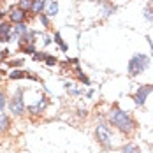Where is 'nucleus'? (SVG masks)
<instances>
[{
  "instance_id": "obj_3",
  "label": "nucleus",
  "mask_w": 153,
  "mask_h": 153,
  "mask_svg": "<svg viewBox=\"0 0 153 153\" xmlns=\"http://www.w3.org/2000/svg\"><path fill=\"white\" fill-rule=\"evenodd\" d=\"M150 65V56L143 55V53H137L134 55L130 60H128V65H127V74L130 77H136L139 76L143 71H146Z\"/></svg>"
},
{
  "instance_id": "obj_6",
  "label": "nucleus",
  "mask_w": 153,
  "mask_h": 153,
  "mask_svg": "<svg viewBox=\"0 0 153 153\" xmlns=\"http://www.w3.org/2000/svg\"><path fill=\"white\" fill-rule=\"evenodd\" d=\"M7 18H9V23H27V18H28V13L21 11L18 5L9 9L7 13Z\"/></svg>"
},
{
  "instance_id": "obj_12",
  "label": "nucleus",
  "mask_w": 153,
  "mask_h": 153,
  "mask_svg": "<svg viewBox=\"0 0 153 153\" xmlns=\"http://www.w3.org/2000/svg\"><path fill=\"white\" fill-rule=\"evenodd\" d=\"M122 153H141L137 144H134V143H127L125 146L122 148Z\"/></svg>"
},
{
  "instance_id": "obj_1",
  "label": "nucleus",
  "mask_w": 153,
  "mask_h": 153,
  "mask_svg": "<svg viewBox=\"0 0 153 153\" xmlns=\"http://www.w3.org/2000/svg\"><path fill=\"white\" fill-rule=\"evenodd\" d=\"M109 123H111L114 128H118L122 134H127V136L136 130V122H134V118H132L127 111L120 109L118 106H113V109H111V113H109Z\"/></svg>"
},
{
  "instance_id": "obj_2",
  "label": "nucleus",
  "mask_w": 153,
  "mask_h": 153,
  "mask_svg": "<svg viewBox=\"0 0 153 153\" xmlns=\"http://www.w3.org/2000/svg\"><path fill=\"white\" fill-rule=\"evenodd\" d=\"M95 139L104 148H113L114 146V136H113V128L109 127V123L99 122L95 125Z\"/></svg>"
},
{
  "instance_id": "obj_18",
  "label": "nucleus",
  "mask_w": 153,
  "mask_h": 153,
  "mask_svg": "<svg viewBox=\"0 0 153 153\" xmlns=\"http://www.w3.org/2000/svg\"><path fill=\"white\" fill-rule=\"evenodd\" d=\"M74 74L79 77V81H81V83H85V85H90V79L85 76L83 72H81V69H79V67H76V69H74Z\"/></svg>"
},
{
  "instance_id": "obj_22",
  "label": "nucleus",
  "mask_w": 153,
  "mask_h": 153,
  "mask_svg": "<svg viewBox=\"0 0 153 153\" xmlns=\"http://www.w3.org/2000/svg\"><path fill=\"white\" fill-rule=\"evenodd\" d=\"M144 19H148L150 23H153V7H150V5L144 9Z\"/></svg>"
},
{
  "instance_id": "obj_21",
  "label": "nucleus",
  "mask_w": 153,
  "mask_h": 153,
  "mask_svg": "<svg viewBox=\"0 0 153 153\" xmlns=\"http://www.w3.org/2000/svg\"><path fill=\"white\" fill-rule=\"evenodd\" d=\"M21 51L27 53V55H28V53L33 55V53H35V44H25V46H21Z\"/></svg>"
},
{
  "instance_id": "obj_9",
  "label": "nucleus",
  "mask_w": 153,
  "mask_h": 153,
  "mask_svg": "<svg viewBox=\"0 0 153 153\" xmlns=\"http://www.w3.org/2000/svg\"><path fill=\"white\" fill-rule=\"evenodd\" d=\"M11 23L0 21V42H9L11 41Z\"/></svg>"
},
{
  "instance_id": "obj_10",
  "label": "nucleus",
  "mask_w": 153,
  "mask_h": 153,
  "mask_svg": "<svg viewBox=\"0 0 153 153\" xmlns=\"http://www.w3.org/2000/svg\"><path fill=\"white\" fill-rule=\"evenodd\" d=\"M44 7H46V0H33V5H32L30 13L39 16L42 11H44Z\"/></svg>"
},
{
  "instance_id": "obj_24",
  "label": "nucleus",
  "mask_w": 153,
  "mask_h": 153,
  "mask_svg": "<svg viewBox=\"0 0 153 153\" xmlns=\"http://www.w3.org/2000/svg\"><path fill=\"white\" fill-rule=\"evenodd\" d=\"M5 93L4 92H0V111H4V107H5Z\"/></svg>"
},
{
  "instance_id": "obj_23",
  "label": "nucleus",
  "mask_w": 153,
  "mask_h": 153,
  "mask_svg": "<svg viewBox=\"0 0 153 153\" xmlns=\"http://www.w3.org/2000/svg\"><path fill=\"white\" fill-rule=\"evenodd\" d=\"M44 62H46V65L53 67V65H56V63H58V58H56V56H53V55H48V58Z\"/></svg>"
},
{
  "instance_id": "obj_4",
  "label": "nucleus",
  "mask_w": 153,
  "mask_h": 153,
  "mask_svg": "<svg viewBox=\"0 0 153 153\" xmlns=\"http://www.w3.org/2000/svg\"><path fill=\"white\" fill-rule=\"evenodd\" d=\"M9 109H11V113H13L14 116H23V114H25L27 106H25V100H23V90H21V88H18L16 93H14V97L11 99Z\"/></svg>"
},
{
  "instance_id": "obj_25",
  "label": "nucleus",
  "mask_w": 153,
  "mask_h": 153,
  "mask_svg": "<svg viewBox=\"0 0 153 153\" xmlns=\"http://www.w3.org/2000/svg\"><path fill=\"white\" fill-rule=\"evenodd\" d=\"M44 46H49L51 44V37H48V35H44V42H42Z\"/></svg>"
},
{
  "instance_id": "obj_8",
  "label": "nucleus",
  "mask_w": 153,
  "mask_h": 153,
  "mask_svg": "<svg viewBox=\"0 0 153 153\" xmlns=\"http://www.w3.org/2000/svg\"><path fill=\"white\" fill-rule=\"evenodd\" d=\"M11 25H13V27H11V41H13V39H19L23 33L28 32L27 23H11Z\"/></svg>"
},
{
  "instance_id": "obj_16",
  "label": "nucleus",
  "mask_w": 153,
  "mask_h": 153,
  "mask_svg": "<svg viewBox=\"0 0 153 153\" xmlns=\"http://www.w3.org/2000/svg\"><path fill=\"white\" fill-rule=\"evenodd\" d=\"M9 77H11V79H23V77H28V72L16 69V71H13V72L9 74Z\"/></svg>"
},
{
  "instance_id": "obj_17",
  "label": "nucleus",
  "mask_w": 153,
  "mask_h": 153,
  "mask_svg": "<svg viewBox=\"0 0 153 153\" xmlns=\"http://www.w3.org/2000/svg\"><path fill=\"white\" fill-rule=\"evenodd\" d=\"M65 90L71 93V95H81L83 93V90H79V88H76L72 83H65Z\"/></svg>"
},
{
  "instance_id": "obj_5",
  "label": "nucleus",
  "mask_w": 153,
  "mask_h": 153,
  "mask_svg": "<svg viewBox=\"0 0 153 153\" xmlns=\"http://www.w3.org/2000/svg\"><path fill=\"white\" fill-rule=\"evenodd\" d=\"M152 92H153V85H141L137 88V92H136V95H134V102H136L137 106H144L148 95Z\"/></svg>"
},
{
  "instance_id": "obj_20",
  "label": "nucleus",
  "mask_w": 153,
  "mask_h": 153,
  "mask_svg": "<svg viewBox=\"0 0 153 153\" xmlns=\"http://www.w3.org/2000/svg\"><path fill=\"white\" fill-rule=\"evenodd\" d=\"M48 58V53H44V51H35L33 53V60L35 62H44Z\"/></svg>"
},
{
  "instance_id": "obj_15",
  "label": "nucleus",
  "mask_w": 153,
  "mask_h": 153,
  "mask_svg": "<svg viewBox=\"0 0 153 153\" xmlns=\"http://www.w3.org/2000/svg\"><path fill=\"white\" fill-rule=\"evenodd\" d=\"M53 41H55V42H56V44L60 46V49H62V51H67V49H69V46H67V44L63 42V39H62V35L58 33V32H56V33L53 35Z\"/></svg>"
},
{
  "instance_id": "obj_11",
  "label": "nucleus",
  "mask_w": 153,
  "mask_h": 153,
  "mask_svg": "<svg viewBox=\"0 0 153 153\" xmlns=\"http://www.w3.org/2000/svg\"><path fill=\"white\" fill-rule=\"evenodd\" d=\"M9 127H11V120H9V116H7L4 111H0V132H5Z\"/></svg>"
},
{
  "instance_id": "obj_13",
  "label": "nucleus",
  "mask_w": 153,
  "mask_h": 153,
  "mask_svg": "<svg viewBox=\"0 0 153 153\" xmlns=\"http://www.w3.org/2000/svg\"><path fill=\"white\" fill-rule=\"evenodd\" d=\"M32 5H33V0H19V2H18V7H19L21 11H25V13H30Z\"/></svg>"
},
{
  "instance_id": "obj_7",
  "label": "nucleus",
  "mask_w": 153,
  "mask_h": 153,
  "mask_svg": "<svg viewBox=\"0 0 153 153\" xmlns=\"http://www.w3.org/2000/svg\"><path fill=\"white\" fill-rule=\"evenodd\" d=\"M46 106H48V97H41L39 99V102L37 104H33V106H28L27 109H28V113L30 114H33V116H39V114H42V111L46 109Z\"/></svg>"
},
{
  "instance_id": "obj_19",
  "label": "nucleus",
  "mask_w": 153,
  "mask_h": 153,
  "mask_svg": "<svg viewBox=\"0 0 153 153\" xmlns=\"http://www.w3.org/2000/svg\"><path fill=\"white\" fill-rule=\"evenodd\" d=\"M39 21L42 23L44 28H49V16H48L46 13H41V14H39Z\"/></svg>"
},
{
  "instance_id": "obj_27",
  "label": "nucleus",
  "mask_w": 153,
  "mask_h": 153,
  "mask_svg": "<svg viewBox=\"0 0 153 153\" xmlns=\"http://www.w3.org/2000/svg\"><path fill=\"white\" fill-rule=\"evenodd\" d=\"M150 7H153V0H152V4H150Z\"/></svg>"
},
{
  "instance_id": "obj_14",
  "label": "nucleus",
  "mask_w": 153,
  "mask_h": 153,
  "mask_svg": "<svg viewBox=\"0 0 153 153\" xmlns=\"http://www.w3.org/2000/svg\"><path fill=\"white\" fill-rule=\"evenodd\" d=\"M56 13H58V4H56V0H53V2H49V4H48L46 14L48 16H56Z\"/></svg>"
},
{
  "instance_id": "obj_26",
  "label": "nucleus",
  "mask_w": 153,
  "mask_h": 153,
  "mask_svg": "<svg viewBox=\"0 0 153 153\" xmlns=\"http://www.w3.org/2000/svg\"><path fill=\"white\" fill-rule=\"evenodd\" d=\"M146 41L150 42V48H152V53H153V42H152V37H146Z\"/></svg>"
}]
</instances>
